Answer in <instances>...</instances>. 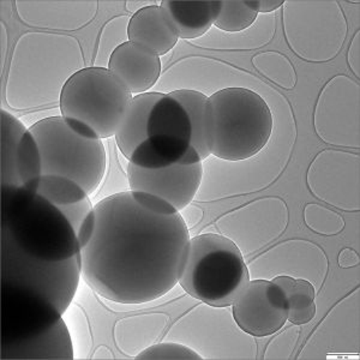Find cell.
<instances>
[{
    "label": "cell",
    "instance_id": "obj_1",
    "mask_svg": "<svg viewBox=\"0 0 360 360\" xmlns=\"http://www.w3.org/2000/svg\"><path fill=\"white\" fill-rule=\"evenodd\" d=\"M94 207V234L81 251L82 278L93 291L113 303L139 305L178 285L191 238L172 205L129 190Z\"/></svg>",
    "mask_w": 360,
    "mask_h": 360
},
{
    "label": "cell",
    "instance_id": "obj_2",
    "mask_svg": "<svg viewBox=\"0 0 360 360\" xmlns=\"http://www.w3.org/2000/svg\"><path fill=\"white\" fill-rule=\"evenodd\" d=\"M115 142L132 165L160 169L178 164L191 147L193 127L188 112L169 94L135 95Z\"/></svg>",
    "mask_w": 360,
    "mask_h": 360
},
{
    "label": "cell",
    "instance_id": "obj_3",
    "mask_svg": "<svg viewBox=\"0 0 360 360\" xmlns=\"http://www.w3.org/2000/svg\"><path fill=\"white\" fill-rule=\"evenodd\" d=\"M273 115L254 90L225 88L210 95L205 107V139L210 155L243 161L266 147L273 132Z\"/></svg>",
    "mask_w": 360,
    "mask_h": 360
},
{
    "label": "cell",
    "instance_id": "obj_4",
    "mask_svg": "<svg viewBox=\"0 0 360 360\" xmlns=\"http://www.w3.org/2000/svg\"><path fill=\"white\" fill-rule=\"evenodd\" d=\"M1 229L32 257L59 262L81 254L72 226L40 193L1 186Z\"/></svg>",
    "mask_w": 360,
    "mask_h": 360
},
{
    "label": "cell",
    "instance_id": "obj_5",
    "mask_svg": "<svg viewBox=\"0 0 360 360\" xmlns=\"http://www.w3.org/2000/svg\"><path fill=\"white\" fill-rule=\"evenodd\" d=\"M250 280L242 251L229 238L203 233L190 239L178 283L188 295L210 307H232Z\"/></svg>",
    "mask_w": 360,
    "mask_h": 360
},
{
    "label": "cell",
    "instance_id": "obj_6",
    "mask_svg": "<svg viewBox=\"0 0 360 360\" xmlns=\"http://www.w3.org/2000/svg\"><path fill=\"white\" fill-rule=\"evenodd\" d=\"M132 93L108 68L91 66L75 72L60 91L64 119L94 130L100 139L118 132L132 101Z\"/></svg>",
    "mask_w": 360,
    "mask_h": 360
},
{
    "label": "cell",
    "instance_id": "obj_7",
    "mask_svg": "<svg viewBox=\"0 0 360 360\" xmlns=\"http://www.w3.org/2000/svg\"><path fill=\"white\" fill-rule=\"evenodd\" d=\"M42 156V174L62 176L94 193L106 172L103 139H86L70 129L62 115L39 120L29 127Z\"/></svg>",
    "mask_w": 360,
    "mask_h": 360
},
{
    "label": "cell",
    "instance_id": "obj_8",
    "mask_svg": "<svg viewBox=\"0 0 360 360\" xmlns=\"http://www.w3.org/2000/svg\"><path fill=\"white\" fill-rule=\"evenodd\" d=\"M81 278V254L59 262L32 257L1 229V285L37 293L64 315L74 300Z\"/></svg>",
    "mask_w": 360,
    "mask_h": 360
},
{
    "label": "cell",
    "instance_id": "obj_9",
    "mask_svg": "<svg viewBox=\"0 0 360 360\" xmlns=\"http://www.w3.org/2000/svg\"><path fill=\"white\" fill-rule=\"evenodd\" d=\"M1 186H16L37 193L41 181L42 156L37 139L20 119L0 111Z\"/></svg>",
    "mask_w": 360,
    "mask_h": 360
},
{
    "label": "cell",
    "instance_id": "obj_10",
    "mask_svg": "<svg viewBox=\"0 0 360 360\" xmlns=\"http://www.w3.org/2000/svg\"><path fill=\"white\" fill-rule=\"evenodd\" d=\"M233 319L243 332L264 338L286 324L290 304L281 287L268 280H250L232 304Z\"/></svg>",
    "mask_w": 360,
    "mask_h": 360
},
{
    "label": "cell",
    "instance_id": "obj_11",
    "mask_svg": "<svg viewBox=\"0 0 360 360\" xmlns=\"http://www.w3.org/2000/svg\"><path fill=\"white\" fill-rule=\"evenodd\" d=\"M63 315L33 292L1 285V346L47 332Z\"/></svg>",
    "mask_w": 360,
    "mask_h": 360
},
{
    "label": "cell",
    "instance_id": "obj_12",
    "mask_svg": "<svg viewBox=\"0 0 360 360\" xmlns=\"http://www.w3.org/2000/svg\"><path fill=\"white\" fill-rule=\"evenodd\" d=\"M127 179L131 191L161 197L180 213L193 201L201 186L203 165L202 162L191 166L174 164L160 169H147L129 162Z\"/></svg>",
    "mask_w": 360,
    "mask_h": 360
},
{
    "label": "cell",
    "instance_id": "obj_13",
    "mask_svg": "<svg viewBox=\"0 0 360 360\" xmlns=\"http://www.w3.org/2000/svg\"><path fill=\"white\" fill-rule=\"evenodd\" d=\"M160 56L135 42L117 46L108 60V70L117 75L132 94H143L155 86L161 75Z\"/></svg>",
    "mask_w": 360,
    "mask_h": 360
},
{
    "label": "cell",
    "instance_id": "obj_14",
    "mask_svg": "<svg viewBox=\"0 0 360 360\" xmlns=\"http://www.w3.org/2000/svg\"><path fill=\"white\" fill-rule=\"evenodd\" d=\"M1 360H72L74 345L64 319L32 339L1 346Z\"/></svg>",
    "mask_w": 360,
    "mask_h": 360
},
{
    "label": "cell",
    "instance_id": "obj_15",
    "mask_svg": "<svg viewBox=\"0 0 360 360\" xmlns=\"http://www.w3.org/2000/svg\"><path fill=\"white\" fill-rule=\"evenodd\" d=\"M129 41L165 56L176 45L179 35L161 6L150 5L136 11L127 25Z\"/></svg>",
    "mask_w": 360,
    "mask_h": 360
},
{
    "label": "cell",
    "instance_id": "obj_16",
    "mask_svg": "<svg viewBox=\"0 0 360 360\" xmlns=\"http://www.w3.org/2000/svg\"><path fill=\"white\" fill-rule=\"evenodd\" d=\"M180 39L205 35L221 10V0H164L160 5Z\"/></svg>",
    "mask_w": 360,
    "mask_h": 360
},
{
    "label": "cell",
    "instance_id": "obj_17",
    "mask_svg": "<svg viewBox=\"0 0 360 360\" xmlns=\"http://www.w3.org/2000/svg\"><path fill=\"white\" fill-rule=\"evenodd\" d=\"M286 293L290 304L288 319L292 324L304 326L315 319L317 307L315 304V287L304 278L292 276H276L271 280Z\"/></svg>",
    "mask_w": 360,
    "mask_h": 360
},
{
    "label": "cell",
    "instance_id": "obj_18",
    "mask_svg": "<svg viewBox=\"0 0 360 360\" xmlns=\"http://www.w3.org/2000/svg\"><path fill=\"white\" fill-rule=\"evenodd\" d=\"M169 95L179 101L185 111L188 112L193 127L191 146L196 149L203 161L210 155L205 139V107L208 103V96L201 91L191 89L174 90Z\"/></svg>",
    "mask_w": 360,
    "mask_h": 360
},
{
    "label": "cell",
    "instance_id": "obj_19",
    "mask_svg": "<svg viewBox=\"0 0 360 360\" xmlns=\"http://www.w3.org/2000/svg\"><path fill=\"white\" fill-rule=\"evenodd\" d=\"M37 193L45 197L47 201L51 202L56 207L72 205L89 196L84 191V188L77 183H75L74 180L69 179L66 176H51V174L42 176L41 181L37 188Z\"/></svg>",
    "mask_w": 360,
    "mask_h": 360
},
{
    "label": "cell",
    "instance_id": "obj_20",
    "mask_svg": "<svg viewBox=\"0 0 360 360\" xmlns=\"http://www.w3.org/2000/svg\"><path fill=\"white\" fill-rule=\"evenodd\" d=\"M257 16L246 0H221V10L214 25L224 32L237 33L250 28Z\"/></svg>",
    "mask_w": 360,
    "mask_h": 360
},
{
    "label": "cell",
    "instance_id": "obj_21",
    "mask_svg": "<svg viewBox=\"0 0 360 360\" xmlns=\"http://www.w3.org/2000/svg\"><path fill=\"white\" fill-rule=\"evenodd\" d=\"M58 208L60 209V212L72 226L81 248H86L94 234L96 226V212L94 205H91L89 196L82 201Z\"/></svg>",
    "mask_w": 360,
    "mask_h": 360
},
{
    "label": "cell",
    "instance_id": "obj_22",
    "mask_svg": "<svg viewBox=\"0 0 360 360\" xmlns=\"http://www.w3.org/2000/svg\"><path fill=\"white\" fill-rule=\"evenodd\" d=\"M139 360H201L193 348L176 342L153 345L136 356Z\"/></svg>",
    "mask_w": 360,
    "mask_h": 360
},
{
    "label": "cell",
    "instance_id": "obj_23",
    "mask_svg": "<svg viewBox=\"0 0 360 360\" xmlns=\"http://www.w3.org/2000/svg\"><path fill=\"white\" fill-rule=\"evenodd\" d=\"M285 4L283 0H257L258 13H268L278 10Z\"/></svg>",
    "mask_w": 360,
    "mask_h": 360
},
{
    "label": "cell",
    "instance_id": "obj_24",
    "mask_svg": "<svg viewBox=\"0 0 360 360\" xmlns=\"http://www.w3.org/2000/svg\"><path fill=\"white\" fill-rule=\"evenodd\" d=\"M200 162H202L201 156L198 155L196 149L191 146L188 148V152L185 153V155L178 161V165L191 166V165L200 164Z\"/></svg>",
    "mask_w": 360,
    "mask_h": 360
}]
</instances>
